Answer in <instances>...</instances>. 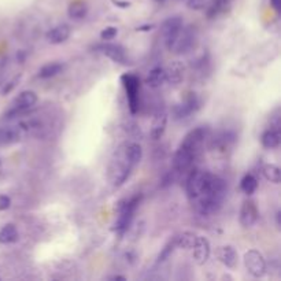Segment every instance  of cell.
Here are the masks:
<instances>
[{"label": "cell", "instance_id": "obj_1", "mask_svg": "<svg viewBox=\"0 0 281 281\" xmlns=\"http://www.w3.org/2000/svg\"><path fill=\"white\" fill-rule=\"evenodd\" d=\"M207 135V126H198L184 137V140L178 146L174 159H173L174 161L173 162L174 172L181 174V173L188 172L193 166V163L200 154V150H202V146H203Z\"/></svg>", "mask_w": 281, "mask_h": 281}, {"label": "cell", "instance_id": "obj_2", "mask_svg": "<svg viewBox=\"0 0 281 281\" xmlns=\"http://www.w3.org/2000/svg\"><path fill=\"white\" fill-rule=\"evenodd\" d=\"M226 191H228L226 182L219 176H215L211 173L203 192L200 193L191 204L202 215H210V214L217 213L224 203Z\"/></svg>", "mask_w": 281, "mask_h": 281}, {"label": "cell", "instance_id": "obj_3", "mask_svg": "<svg viewBox=\"0 0 281 281\" xmlns=\"http://www.w3.org/2000/svg\"><path fill=\"white\" fill-rule=\"evenodd\" d=\"M37 129V124L35 121H21L18 124H13L9 126L0 128V147L10 146L18 141L25 140L28 136H31Z\"/></svg>", "mask_w": 281, "mask_h": 281}, {"label": "cell", "instance_id": "obj_4", "mask_svg": "<svg viewBox=\"0 0 281 281\" xmlns=\"http://www.w3.org/2000/svg\"><path fill=\"white\" fill-rule=\"evenodd\" d=\"M141 196L136 195L133 198L124 199L118 203V210H117V219L114 222V232L118 234H124L126 230L129 229L132 219L135 217V213L139 203H140Z\"/></svg>", "mask_w": 281, "mask_h": 281}, {"label": "cell", "instance_id": "obj_5", "mask_svg": "<svg viewBox=\"0 0 281 281\" xmlns=\"http://www.w3.org/2000/svg\"><path fill=\"white\" fill-rule=\"evenodd\" d=\"M132 170H133V166H132L129 163V161H128L125 154V148H124V144H122V146L118 148V151L115 152L114 159L111 161V165H110V181H111V184H113L115 188L121 187V185L128 180Z\"/></svg>", "mask_w": 281, "mask_h": 281}, {"label": "cell", "instance_id": "obj_6", "mask_svg": "<svg viewBox=\"0 0 281 281\" xmlns=\"http://www.w3.org/2000/svg\"><path fill=\"white\" fill-rule=\"evenodd\" d=\"M37 94L33 91H22L21 94L17 96L14 102L11 103L10 109L6 113V118H14L17 115H21L26 111H29L36 106Z\"/></svg>", "mask_w": 281, "mask_h": 281}, {"label": "cell", "instance_id": "obj_7", "mask_svg": "<svg viewBox=\"0 0 281 281\" xmlns=\"http://www.w3.org/2000/svg\"><path fill=\"white\" fill-rule=\"evenodd\" d=\"M122 85L125 88L126 99H128V106L132 114H136L139 111V91H140V80L137 76L132 73H126L121 77Z\"/></svg>", "mask_w": 281, "mask_h": 281}, {"label": "cell", "instance_id": "obj_8", "mask_svg": "<svg viewBox=\"0 0 281 281\" xmlns=\"http://www.w3.org/2000/svg\"><path fill=\"white\" fill-rule=\"evenodd\" d=\"M182 26H184V21H182V18L180 16L170 17V18H167L166 21L162 24V37H163L165 46H166L169 51L172 50L173 44L176 42V39H177L178 33L182 29Z\"/></svg>", "mask_w": 281, "mask_h": 281}, {"label": "cell", "instance_id": "obj_9", "mask_svg": "<svg viewBox=\"0 0 281 281\" xmlns=\"http://www.w3.org/2000/svg\"><path fill=\"white\" fill-rule=\"evenodd\" d=\"M244 266L247 271L255 278H260L266 274V260L262 252L258 250H248L244 254Z\"/></svg>", "mask_w": 281, "mask_h": 281}, {"label": "cell", "instance_id": "obj_10", "mask_svg": "<svg viewBox=\"0 0 281 281\" xmlns=\"http://www.w3.org/2000/svg\"><path fill=\"white\" fill-rule=\"evenodd\" d=\"M195 43H196V32H195V28L192 26H182V29L178 33L176 42L173 44V47L170 51H173L177 55H181V54H187L195 47Z\"/></svg>", "mask_w": 281, "mask_h": 281}, {"label": "cell", "instance_id": "obj_11", "mask_svg": "<svg viewBox=\"0 0 281 281\" xmlns=\"http://www.w3.org/2000/svg\"><path fill=\"white\" fill-rule=\"evenodd\" d=\"M199 107V99L195 94H187V96L176 106L174 109V117L176 120H184L189 115L193 114Z\"/></svg>", "mask_w": 281, "mask_h": 281}, {"label": "cell", "instance_id": "obj_12", "mask_svg": "<svg viewBox=\"0 0 281 281\" xmlns=\"http://www.w3.org/2000/svg\"><path fill=\"white\" fill-rule=\"evenodd\" d=\"M96 50H99L103 55L110 58L111 61L115 63H121V65H126L128 63V57H126L125 48L120 46V44H113V43H103L96 46Z\"/></svg>", "mask_w": 281, "mask_h": 281}, {"label": "cell", "instance_id": "obj_13", "mask_svg": "<svg viewBox=\"0 0 281 281\" xmlns=\"http://www.w3.org/2000/svg\"><path fill=\"white\" fill-rule=\"evenodd\" d=\"M259 217V211L256 207V203L251 199H247L241 204L240 208V224L244 228H251L252 225L255 224Z\"/></svg>", "mask_w": 281, "mask_h": 281}, {"label": "cell", "instance_id": "obj_14", "mask_svg": "<svg viewBox=\"0 0 281 281\" xmlns=\"http://www.w3.org/2000/svg\"><path fill=\"white\" fill-rule=\"evenodd\" d=\"M191 250H192L193 260H195L198 265H204L208 260V258H210V252H211L210 241H208L204 236H198L196 240H195V244L192 245Z\"/></svg>", "mask_w": 281, "mask_h": 281}, {"label": "cell", "instance_id": "obj_15", "mask_svg": "<svg viewBox=\"0 0 281 281\" xmlns=\"http://www.w3.org/2000/svg\"><path fill=\"white\" fill-rule=\"evenodd\" d=\"M70 32H72L70 26L66 25V24H61V25L51 28L47 32L46 37H47L48 43H51V44H62L70 37Z\"/></svg>", "mask_w": 281, "mask_h": 281}, {"label": "cell", "instance_id": "obj_16", "mask_svg": "<svg viewBox=\"0 0 281 281\" xmlns=\"http://www.w3.org/2000/svg\"><path fill=\"white\" fill-rule=\"evenodd\" d=\"M166 70V83L170 85H178L184 80V65L178 61H174L169 65Z\"/></svg>", "mask_w": 281, "mask_h": 281}, {"label": "cell", "instance_id": "obj_17", "mask_svg": "<svg viewBox=\"0 0 281 281\" xmlns=\"http://www.w3.org/2000/svg\"><path fill=\"white\" fill-rule=\"evenodd\" d=\"M165 83H166V70L165 69L161 68V66H156L152 70H150L146 80V84L150 88H161Z\"/></svg>", "mask_w": 281, "mask_h": 281}, {"label": "cell", "instance_id": "obj_18", "mask_svg": "<svg viewBox=\"0 0 281 281\" xmlns=\"http://www.w3.org/2000/svg\"><path fill=\"white\" fill-rule=\"evenodd\" d=\"M219 262L229 269H233L237 263V252L232 245H222L218 250Z\"/></svg>", "mask_w": 281, "mask_h": 281}, {"label": "cell", "instance_id": "obj_19", "mask_svg": "<svg viewBox=\"0 0 281 281\" xmlns=\"http://www.w3.org/2000/svg\"><path fill=\"white\" fill-rule=\"evenodd\" d=\"M260 143L265 148H277L281 143V133L280 129L276 128H269L265 130L262 136H260Z\"/></svg>", "mask_w": 281, "mask_h": 281}, {"label": "cell", "instance_id": "obj_20", "mask_svg": "<svg viewBox=\"0 0 281 281\" xmlns=\"http://www.w3.org/2000/svg\"><path fill=\"white\" fill-rule=\"evenodd\" d=\"M124 148H125V154L128 161L133 167H136L139 163H140L141 158H143V148L139 143L136 141H132V143H125L124 144Z\"/></svg>", "mask_w": 281, "mask_h": 281}, {"label": "cell", "instance_id": "obj_21", "mask_svg": "<svg viewBox=\"0 0 281 281\" xmlns=\"http://www.w3.org/2000/svg\"><path fill=\"white\" fill-rule=\"evenodd\" d=\"M167 125V114L166 113H159V114L155 115V118L152 121L151 125V137L154 140H159L165 130H166Z\"/></svg>", "mask_w": 281, "mask_h": 281}, {"label": "cell", "instance_id": "obj_22", "mask_svg": "<svg viewBox=\"0 0 281 281\" xmlns=\"http://www.w3.org/2000/svg\"><path fill=\"white\" fill-rule=\"evenodd\" d=\"M68 14L72 20H83L88 14V6L83 0H73L69 5Z\"/></svg>", "mask_w": 281, "mask_h": 281}, {"label": "cell", "instance_id": "obj_23", "mask_svg": "<svg viewBox=\"0 0 281 281\" xmlns=\"http://www.w3.org/2000/svg\"><path fill=\"white\" fill-rule=\"evenodd\" d=\"M20 239V233L14 224H6L0 229V244H11Z\"/></svg>", "mask_w": 281, "mask_h": 281}, {"label": "cell", "instance_id": "obj_24", "mask_svg": "<svg viewBox=\"0 0 281 281\" xmlns=\"http://www.w3.org/2000/svg\"><path fill=\"white\" fill-rule=\"evenodd\" d=\"M198 237V234L195 232H182V233L174 236V241H176V247L182 248V250H191L192 245L195 244V240Z\"/></svg>", "mask_w": 281, "mask_h": 281}, {"label": "cell", "instance_id": "obj_25", "mask_svg": "<svg viewBox=\"0 0 281 281\" xmlns=\"http://www.w3.org/2000/svg\"><path fill=\"white\" fill-rule=\"evenodd\" d=\"M65 65L61 62H52L44 65L40 70H39V77L40 78H51L58 76L59 73H62Z\"/></svg>", "mask_w": 281, "mask_h": 281}, {"label": "cell", "instance_id": "obj_26", "mask_svg": "<svg viewBox=\"0 0 281 281\" xmlns=\"http://www.w3.org/2000/svg\"><path fill=\"white\" fill-rule=\"evenodd\" d=\"M262 174H263V177L267 181L274 182V184H278L281 180L280 167L277 166V165H273V163H267V165L262 167Z\"/></svg>", "mask_w": 281, "mask_h": 281}, {"label": "cell", "instance_id": "obj_27", "mask_svg": "<svg viewBox=\"0 0 281 281\" xmlns=\"http://www.w3.org/2000/svg\"><path fill=\"white\" fill-rule=\"evenodd\" d=\"M240 188L247 195H252L256 191V188H258V180H256L254 174L247 173L244 177L241 178V181H240Z\"/></svg>", "mask_w": 281, "mask_h": 281}, {"label": "cell", "instance_id": "obj_28", "mask_svg": "<svg viewBox=\"0 0 281 281\" xmlns=\"http://www.w3.org/2000/svg\"><path fill=\"white\" fill-rule=\"evenodd\" d=\"M177 247H176V241H174V237H173L172 240H169L166 244H165V247L162 248L161 252H159V255H158V262L159 263H162V262H165V260L169 258V256L172 255L173 252H174V250H176Z\"/></svg>", "mask_w": 281, "mask_h": 281}, {"label": "cell", "instance_id": "obj_29", "mask_svg": "<svg viewBox=\"0 0 281 281\" xmlns=\"http://www.w3.org/2000/svg\"><path fill=\"white\" fill-rule=\"evenodd\" d=\"M117 35H118V29H117V28H114V26H107V28H104L103 31L100 32V39H102L103 42H110V40L115 39Z\"/></svg>", "mask_w": 281, "mask_h": 281}, {"label": "cell", "instance_id": "obj_30", "mask_svg": "<svg viewBox=\"0 0 281 281\" xmlns=\"http://www.w3.org/2000/svg\"><path fill=\"white\" fill-rule=\"evenodd\" d=\"M210 2L211 0H185V3L191 10H203L204 7H207Z\"/></svg>", "mask_w": 281, "mask_h": 281}, {"label": "cell", "instance_id": "obj_31", "mask_svg": "<svg viewBox=\"0 0 281 281\" xmlns=\"http://www.w3.org/2000/svg\"><path fill=\"white\" fill-rule=\"evenodd\" d=\"M11 206V199L7 195H0V210L5 211Z\"/></svg>", "mask_w": 281, "mask_h": 281}, {"label": "cell", "instance_id": "obj_32", "mask_svg": "<svg viewBox=\"0 0 281 281\" xmlns=\"http://www.w3.org/2000/svg\"><path fill=\"white\" fill-rule=\"evenodd\" d=\"M111 2H113V5L120 7V9H128L130 6L129 2H125V0H111Z\"/></svg>", "mask_w": 281, "mask_h": 281}, {"label": "cell", "instance_id": "obj_33", "mask_svg": "<svg viewBox=\"0 0 281 281\" xmlns=\"http://www.w3.org/2000/svg\"><path fill=\"white\" fill-rule=\"evenodd\" d=\"M270 5L273 7V10L280 14L281 13V0H270Z\"/></svg>", "mask_w": 281, "mask_h": 281}, {"label": "cell", "instance_id": "obj_34", "mask_svg": "<svg viewBox=\"0 0 281 281\" xmlns=\"http://www.w3.org/2000/svg\"><path fill=\"white\" fill-rule=\"evenodd\" d=\"M152 28H154V25H144V26H139L136 31L137 32H148V31H151Z\"/></svg>", "mask_w": 281, "mask_h": 281}, {"label": "cell", "instance_id": "obj_35", "mask_svg": "<svg viewBox=\"0 0 281 281\" xmlns=\"http://www.w3.org/2000/svg\"><path fill=\"white\" fill-rule=\"evenodd\" d=\"M280 217H281V211H280V210H278V211H277V213H276V221H277V226H278V228H280V225H281Z\"/></svg>", "mask_w": 281, "mask_h": 281}, {"label": "cell", "instance_id": "obj_36", "mask_svg": "<svg viewBox=\"0 0 281 281\" xmlns=\"http://www.w3.org/2000/svg\"><path fill=\"white\" fill-rule=\"evenodd\" d=\"M111 280H122V281H125L126 277H124V276H114V277H111Z\"/></svg>", "mask_w": 281, "mask_h": 281}, {"label": "cell", "instance_id": "obj_37", "mask_svg": "<svg viewBox=\"0 0 281 281\" xmlns=\"http://www.w3.org/2000/svg\"><path fill=\"white\" fill-rule=\"evenodd\" d=\"M154 2H156V3H162V2H165V0H154Z\"/></svg>", "mask_w": 281, "mask_h": 281}, {"label": "cell", "instance_id": "obj_38", "mask_svg": "<svg viewBox=\"0 0 281 281\" xmlns=\"http://www.w3.org/2000/svg\"><path fill=\"white\" fill-rule=\"evenodd\" d=\"M0 172H2V161H0Z\"/></svg>", "mask_w": 281, "mask_h": 281}]
</instances>
